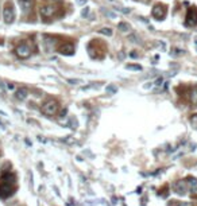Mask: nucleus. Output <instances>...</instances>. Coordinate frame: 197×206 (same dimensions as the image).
<instances>
[{
    "instance_id": "nucleus-1",
    "label": "nucleus",
    "mask_w": 197,
    "mask_h": 206,
    "mask_svg": "<svg viewBox=\"0 0 197 206\" xmlns=\"http://www.w3.org/2000/svg\"><path fill=\"white\" fill-rule=\"evenodd\" d=\"M57 111H58V103L55 100H49L42 105V112L47 116L55 115Z\"/></svg>"
},
{
    "instance_id": "nucleus-2",
    "label": "nucleus",
    "mask_w": 197,
    "mask_h": 206,
    "mask_svg": "<svg viewBox=\"0 0 197 206\" xmlns=\"http://www.w3.org/2000/svg\"><path fill=\"white\" fill-rule=\"evenodd\" d=\"M15 53H16V55H18L20 59H26V58H28V57L31 55V48H30L28 44L23 43V44H20V46L16 47Z\"/></svg>"
},
{
    "instance_id": "nucleus-3",
    "label": "nucleus",
    "mask_w": 197,
    "mask_h": 206,
    "mask_svg": "<svg viewBox=\"0 0 197 206\" xmlns=\"http://www.w3.org/2000/svg\"><path fill=\"white\" fill-rule=\"evenodd\" d=\"M15 19V10L11 4H7L6 8H4V20L6 23H12Z\"/></svg>"
},
{
    "instance_id": "nucleus-4",
    "label": "nucleus",
    "mask_w": 197,
    "mask_h": 206,
    "mask_svg": "<svg viewBox=\"0 0 197 206\" xmlns=\"http://www.w3.org/2000/svg\"><path fill=\"white\" fill-rule=\"evenodd\" d=\"M186 24L188 26H196L197 24V10L196 8H189V10H188Z\"/></svg>"
},
{
    "instance_id": "nucleus-5",
    "label": "nucleus",
    "mask_w": 197,
    "mask_h": 206,
    "mask_svg": "<svg viewBox=\"0 0 197 206\" xmlns=\"http://www.w3.org/2000/svg\"><path fill=\"white\" fill-rule=\"evenodd\" d=\"M165 15H166V10H165V7L161 6V4H157V6H154L153 8V16L157 20H162L163 18H165Z\"/></svg>"
},
{
    "instance_id": "nucleus-6",
    "label": "nucleus",
    "mask_w": 197,
    "mask_h": 206,
    "mask_svg": "<svg viewBox=\"0 0 197 206\" xmlns=\"http://www.w3.org/2000/svg\"><path fill=\"white\" fill-rule=\"evenodd\" d=\"M173 187H174V191L175 193H178L180 195H184V194L186 193V190H188L186 181H177V182H174Z\"/></svg>"
},
{
    "instance_id": "nucleus-7",
    "label": "nucleus",
    "mask_w": 197,
    "mask_h": 206,
    "mask_svg": "<svg viewBox=\"0 0 197 206\" xmlns=\"http://www.w3.org/2000/svg\"><path fill=\"white\" fill-rule=\"evenodd\" d=\"M54 12H55V8L53 6H45L41 8V16H43V18H50Z\"/></svg>"
},
{
    "instance_id": "nucleus-8",
    "label": "nucleus",
    "mask_w": 197,
    "mask_h": 206,
    "mask_svg": "<svg viewBox=\"0 0 197 206\" xmlns=\"http://www.w3.org/2000/svg\"><path fill=\"white\" fill-rule=\"evenodd\" d=\"M60 53L64 55H72L74 53V46L72 43H65L62 47L60 48Z\"/></svg>"
},
{
    "instance_id": "nucleus-9",
    "label": "nucleus",
    "mask_w": 197,
    "mask_h": 206,
    "mask_svg": "<svg viewBox=\"0 0 197 206\" xmlns=\"http://www.w3.org/2000/svg\"><path fill=\"white\" fill-rule=\"evenodd\" d=\"M11 193H12V189L10 187V185H8V183H2V185H0V197L6 198V197L10 195Z\"/></svg>"
},
{
    "instance_id": "nucleus-10",
    "label": "nucleus",
    "mask_w": 197,
    "mask_h": 206,
    "mask_svg": "<svg viewBox=\"0 0 197 206\" xmlns=\"http://www.w3.org/2000/svg\"><path fill=\"white\" fill-rule=\"evenodd\" d=\"M186 185H188V187L190 189L192 193H197V179H196V178H193V176L188 178V179H186Z\"/></svg>"
},
{
    "instance_id": "nucleus-11",
    "label": "nucleus",
    "mask_w": 197,
    "mask_h": 206,
    "mask_svg": "<svg viewBox=\"0 0 197 206\" xmlns=\"http://www.w3.org/2000/svg\"><path fill=\"white\" fill-rule=\"evenodd\" d=\"M19 4L23 11H28V8L31 7V0H19Z\"/></svg>"
},
{
    "instance_id": "nucleus-12",
    "label": "nucleus",
    "mask_w": 197,
    "mask_h": 206,
    "mask_svg": "<svg viewBox=\"0 0 197 206\" xmlns=\"http://www.w3.org/2000/svg\"><path fill=\"white\" fill-rule=\"evenodd\" d=\"M27 89H24V88H22V89H19L18 92H16V97H18L19 100H24L27 97Z\"/></svg>"
},
{
    "instance_id": "nucleus-13",
    "label": "nucleus",
    "mask_w": 197,
    "mask_h": 206,
    "mask_svg": "<svg viewBox=\"0 0 197 206\" xmlns=\"http://www.w3.org/2000/svg\"><path fill=\"white\" fill-rule=\"evenodd\" d=\"M190 103L193 104V105H197V88H193L192 89V92H190Z\"/></svg>"
},
{
    "instance_id": "nucleus-14",
    "label": "nucleus",
    "mask_w": 197,
    "mask_h": 206,
    "mask_svg": "<svg viewBox=\"0 0 197 206\" xmlns=\"http://www.w3.org/2000/svg\"><path fill=\"white\" fill-rule=\"evenodd\" d=\"M14 181H15L14 175H3L2 176V183H8V185H10V182H14Z\"/></svg>"
},
{
    "instance_id": "nucleus-15",
    "label": "nucleus",
    "mask_w": 197,
    "mask_h": 206,
    "mask_svg": "<svg viewBox=\"0 0 197 206\" xmlns=\"http://www.w3.org/2000/svg\"><path fill=\"white\" fill-rule=\"evenodd\" d=\"M100 34H104V35L111 36V35H112V30H111V28H101V30H100Z\"/></svg>"
},
{
    "instance_id": "nucleus-16",
    "label": "nucleus",
    "mask_w": 197,
    "mask_h": 206,
    "mask_svg": "<svg viewBox=\"0 0 197 206\" xmlns=\"http://www.w3.org/2000/svg\"><path fill=\"white\" fill-rule=\"evenodd\" d=\"M119 30H122V31H128L130 30V26L127 23H120L119 24Z\"/></svg>"
},
{
    "instance_id": "nucleus-17",
    "label": "nucleus",
    "mask_w": 197,
    "mask_h": 206,
    "mask_svg": "<svg viewBox=\"0 0 197 206\" xmlns=\"http://www.w3.org/2000/svg\"><path fill=\"white\" fill-rule=\"evenodd\" d=\"M126 67L130 69V70H142V67L139 66V65H127Z\"/></svg>"
},
{
    "instance_id": "nucleus-18",
    "label": "nucleus",
    "mask_w": 197,
    "mask_h": 206,
    "mask_svg": "<svg viewBox=\"0 0 197 206\" xmlns=\"http://www.w3.org/2000/svg\"><path fill=\"white\" fill-rule=\"evenodd\" d=\"M190 124L193 125L195 128H197V115H193L190 117Z\"/></svg>"
},
{
    "instance_id": "nucleus-19",
    "label": "nucleus",
    "mask_w": 197,
    "mask_h": 206,
    "mask_svg": "<svg viewBox=\"0 0 197 206\" xmlns=\"http://www.w3.org/2000/svg\"><path fill=\"white\" fill-rule=\"evenodd\" d=\"M68 82L69 84H72V85H77V84H83V81H81V80H73V78H69L68 80Z\"/></svg>"
},
{
    "instance_id": "nucleus-20",
    "label": "nucleus",
    "mask_w": 197,
    "mask_h": 206,
    "mask_svg": "<svg viewBox=\"0 0 197 206\" xmlns=\"http://www.w3.org/2000/svg\"><path fill=\"white\" fill-rule=\"evenodd\" d=\"M103 14L107 15V16H109L111 19H115V18H116V15H115V14H112V12H109V11H105V10H103Z\"/></svg>"
},
{
    "instance_id": "nucleus-21",
    "label": "nucleus",
    "mask_w": 197,
    "mask_h": 206,
    "mask_svg": "<svg viewBox=\"0 0 197 206\" xmlns=\"http://www.w3.org/2000/svg\"><path fill=\"white\" fill-rule=\"evenodd\" d=\"M107 92H109V93H115V92H118V89L113 86V85H109V86H107Z\"/></svg>"
},
{
    "instance_id": "nucleus-22",
    "label": "nucleus",
    "mask_w": 197,
    "mask_h": 206,
    "mask_svg": "<svg viewBox=\"0 0 197 206\" xmlns=\"http://www.w3.org/2000/svg\"><path fill=\"white\" fill-rule=\"evenodd\" d=\"M173 51L174 53H171L173 55H181V54H184V50H180V48H174Z\"/></svg>"
},
{
    "instance_id": "nucleus-23",
    "label": "nucleus",
    "mask_w": 197,
    "mask_h": 206,
    "mask_svg": "<svg viewBox=\"0 0 197 206\" xmlns=\"http://www.w3.org/2000/svg\"><path fill=\"white\" fill-rule=\"evenodd\" d=\"M70 128H77V120L76 119H70Z\"/></svg>"
},
{
    "instance_id": "nucleus-24",
    "label": "nucleus",
    "mask_w": 197,
    "mask_h": 206,
    "mask_svg": "<svg viewBox=\"0 0 197 206\" xmlns=\"http://www.w3.org/2000/svg\"><path fill=\"white\" fill-rule=\"evenodd\" d=\"M116 10L123 12V14H130V10H124V8H122V7H116Z\"/></svg>"
},
{
    "instance_id": "nucleus-25",
    "label": "nucleus",
    "mask_w": 197,
    "mask_h": 206,
    "mask_svg": "<svg viewBox=\"0 0 197 206\" xmlns=\"http://www.w3.org/2000/svg\"><path fill=\"white\" fill-rule=\"evenodd\" d=\"M178 206H193V204L192 202H181Z\"/></svg>"
},
{
    "instance_id": "nucleus-26",
    "label": "nucleus",
    "mask_w": 197,
    "mask_h": 206,
    "mask_svg": "<svg viewBox=\"0 0 197 206\" xmlns=\"http://www.w3.org/2000/svg\"><path fill=\"white\" fill-rule=\"evenodd\" d=\"M155 85H157V86H161V85H162V78H158L157 81H155Z\"/></svg>"
},
{
    "instance_id": "nucleus-27",
    "label": "nucleus",
    "mask_w": 197,
    "mask_h": 206,
    "mask_svg": "<svg viewBox=\"0 0 197 206\" xmlns=\"http://www.w3.org/2000/svg\"><path fill=\"white\" fill-rule=\"evenodd\" d=\"M88 12H89V8H85V10H83V14H81V15H83V16H87Z\"/></svg>"
},
{
    "instance_id": "nucleus-28",
    "label": "nucleus",
    "mask_w": 197,
    "mask_h": 206,
    "mask_svg": "<svg viewBox=\"0 0 197 206\" xmlns=\"http://www.w3.org/2000/svg\"><path fill=\"white\" fill-rule=\"evenodd\" d=\"M79 4H87V0H77Z\"/></svg>"
}]
</instances>
